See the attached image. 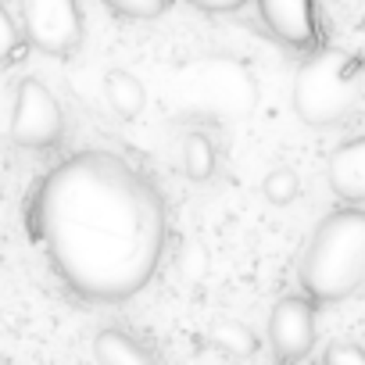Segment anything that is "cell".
<instances>
[{
  "mask_svg": "<svg viewBox=\"0 0 365 365\" xmlns=\"http://www.w3.org/2000/svg\"><path fill=\"white\" fill-rule=\"evenodd\" d=\"M26 219L47 269L90 304L136 297L168 244V208L154 179L101 147L54 165Z\"/></svg>",
  "mask_w": 365,
  "mask_h": 365,
  "instance_id": "cell-1",
  "label": "cell"
},
{
  "mask_svg": "<svg viewBox=\"0 0 365 365\" xmlns=\"http://www.w3.org/2000/svg\"><path fill=\"white\" fill-rule=\"evenodd\" d=\"M301 287L312 304L347 301L365 287V212H329L304 244Z\"/></svg>",
  "mask_w": 365,
  "mask_h": 365,
  "instance_id": "cell-2",
  "label": "cell"
},
{
  "mask_svg": "<svg viewBox=\"0 0 365 365\" xmlns=\"http://www.w3.org/2000/svg\"><path fill=\"white\" fill-rule=\"evenodd\" d=\"M168 97L182 115L240 122L258 104V79L244 61L212 54L179 65L168 79Z\"/></svg>",
  "mask_w": 365,
  "mask_h": 365,
  "instance_id": "cell-3",
  "label": "cell"
},
{
  "mask_svg": "<svg viewBox=\"0 0 365 365\" xmlns=\"http://www.w3.org/2000/svg\"><path fill=\"white\" fill-rule=\"evenodd\" d=\"M290 101H294V115L315 129H329L351 118V111L361 101V68L354 54L340 47L312 51L294 76Z\"/></svg>",
  "mask_w": 365,
  "mask_h": 365,
  "instance_id": "cell-4",
  "label": "cell"
},
{
  "mask_svg": "<svg viewBox=\"0 0 365 365\" xmlns=\"http://www.w3.org/2000/svg\"><path fill=\"white\" fill-rule=\"evenodd\" d=\"M11 143L22 150H51L65 140V111L61 101L54 97V90L36 79L26 76L15 90V108H11Z\"/></svg>",
  "mask_w": 365,
  "mask_h": 365,
  "instance_id": "cell-5",
  "label": "cell"
},
{
  "mask_svg": "<svg viewBox=\"0 0 365 365\" xmlns=\"http://www.w3.org/2000/svg\"><path fill=\"white\" fill-rule=\"evenodd\" d=\"M29 47L65 58L83 43V8L76 0H29L22 8V26Z\"/></svg>",
  "mask_w": 365,
  "mask_h": 365,
  "instance_id": "cell-6",
  "label": "cell"
},
{
  "mask_svg": "<svg viewBox=\"0 0 365 365\" xmlns=\"http://www.w3.org/2000/svg\"><path fill=\"white\" fill-rule=\"evenodd\" d=\"M315 344V304L301 294L279 297L269 315V347L279 365H297Z\"/></svg>",
  "mask_w": 365,
  "mask_h": 365,
  "instance_id": "cell-7",
  "label": "cell"
},
{
  "mask_svg": "<svg viewBox=\"0 0 365 365\" xmlns=\"http://www.w3.org/2000/svg\"><path fill=\"white\" fill-rule=\"evenodd\" d=\"M258 19L283 47H294V51H308L319 36L315 4H308V0H262Z\"/></svg>",
  "mask_w": 365,
  "mask_h": 365,
  "instance_id": "cell-8",
  "label": "cell"
},
{
  "mask_svg": "<svg viewBox=\"0 0 365 365\" xmlns=\"http://www.w3.org/2000/svg\"><path fill=\"white\" fill-rule=\"evenodd\" d=\"M326 179H329V190L347 201L351 208L365 205V133L344 140L340 147L329 150L326 158Z\"/></svg>",
  "mask_w": 365,
  "mask_h": 365,
  "instance_id": "cell-9",
  "label": "cell"
},
{
  "mask_svg": "<svg viewBox=\"0 0 365 365\" xmlns=\"http://www.w3.org/2000/svg\"><path fill=\"white\" fill-rule=\"evenodd\" d=\"M93 358L97 365H158L154 354L125 329H101L93 336Z\"/></svg>",
  "mask_w": 365,
  "mask_h": 365,
  "instance_id": "cell-10",
  "label": "cell"
},
{
  "mask_svg": "<svg viewBox=\"0 0 365 365\" xmlns=\"http://www.w3.org/2000/svg\"><path fill=\"white\" fill-rule=\"evenodd\" d=\"M104 97H108V104H111V111L118 115V118H136L143 108H147V90H143V83L133 76V72H125V68H111L108 76H104Z\"/></svg>",
  "mask_w": 365,
  "mask_h": 365,
  "instance_id": "cell-11",
  "label": "cell"
},
{
  "mask_svg": "<svg viewBox=\"0 0 365 365\" xmlns=\"http://www.w3.org/2000/svg\"><path fill=\"white\" fill-rule=\"evenodd\" d=\"M208 344L219 347L222 354L230 358H255L258 354V336L255 329L244 322V319H233V315H222L208 326Z\"/></svg>",
  "mask_w": 365,
  "mask_h": 365,
  "instance_id": "cell-12",
  "label": "cell"
},
{
  "mask_svg": "<svg viewBox=\"0 0 365 365\" xmlns=\"http://www.w3.org/2000/svg\"><path fill=\"white\" fill-rule=\"evenodd\" d=\"M179 165H182V172H187V179H194V182H208L212 172H215V165H219V154H215L212 136L201 133V129H194V133L182 136Z\"/></svg>",
  "mask_w": 365,
  "mask_h": 365,
  "instance_id": "cell-13",
  "label": "cell"
},
{
  "mask_svg": "<svg viewBox=\"0 0 365 365\" xmlns=\"http://www.w3.org/2000/svg\"><path fill=\"white\" fill-rule=\"evenodd\" d=\"M297 194H301V179H297V172L287 168V165L272 168V172L262 179V197H265L269 205H276V208L297 201Z\"/></svg>",
  "mask_w": 365,
  "mask_h": 365,
  "instance_id": "cell-14",
  "label": "cell"
},
{
  "mask_svg": "<svg viewBox=\"0 0 365 365\" xmlns=\"http://www.w3.org/2000/svg\"><path fill=\"white\" fill-rule=\"evenodd\" d=\"M108 11L129 22H154L168 11V0H108Z\"/></svg>",
  "mask_w": 365,
  "mask_h": 365,
  "instance_id": "cell-15",
  "label": "cell"
},
{
  "mask_svg": "<svg viewBox=\"0 0 365 365\" xmlns=\"http://www.w3.org/2000/svg\"><path fill=\"white\" fill-rule=\"evenodd\" d=\"M19 47H22V33H19V22L11 19V11H8L4 4H0V68H8V65L15 61Z\"/></svg>",
  "mask_w": 365,
  "mask_h": 365,
  "instance_id": "cell-16",
  "label": "cell"
},
{
  "mask_svg": "<svg viewBox=\"0 0 365 365\" xmlns=\"http://www.w3.org/2000/svg\"><path fill=\"white\" fill-rule=\"evenodd\" d=\"M322 365H365V347L351 344V340H336V344L326 347Z\"/></svg>",
  "mask_w": 365,
  "mask_h": 365,
  "instance_id": "cell-17",
  "label": "cell"
},
{
  "mask_svg": "<svg viewBox=\"0 0 365 365\" xmlns=\"http://www.w3.org/2000/svg\"><path fill=\"white\" fill-rule=\"evenodd\" d=\"M247 0H190V8L201 15H237L244 11Z\"/></svg>",
  "mask_w": 365,
  "mask_h": 365,
  "instance_id": "cell-18",
  "label": "cell"
},
{
  "mask_svg": "<svg viewBox=\"0 0 365 365\" xmlns=\"http://www.w3.org/2000/svg\"><path fill=\"white\" fill-rule=\"evenodd\" d=\"M0 194H4V175H0Z\"/></svg>",
  "mask_w": 365,
  "mask_h": 365,
  "instance_id": "cell-19",
  "label": "cell"
}]
</instances>
